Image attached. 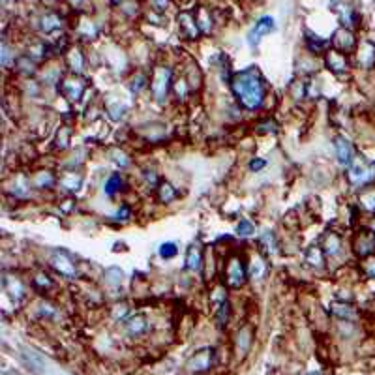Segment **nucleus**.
<instances>
[{
    "instance_id": "35",
    "label": "nucleus",
    "mask_w": 375,
    "mask_h": 375,
    "mask_svg": "<svg viewBox=\"0 0 375 375\" xmlns=\"http://www.w3.org/2000/svg\"><path fill=\"white\" fill-rule=\"evenodd\" d=\"M261 244H266V250L270 251V253H274V251H276V248H278V242H276V236H274L272 231H266V233L263 234Z\"/></svg>"
},
{
    "instance_id": "5",
    "label": "nucleus",
    "mask_w": 375,
    "mask_h": 375,
    "mask_svg": "<svg viewBox=\"0 0 375 375\" xmlns=\"http://www.w3.org/2000/svg\"><path fill=\"white\" fill-rule=\"evenodd\" d=\"M248 266L244 265L242 257H231L225 265V281L229 287H242L248 280Z\"/></svg>"
},
{
    "instance_id": "30",
    "label": "nucleus",
    "mask_w": 375,
    "mask_h": 375,
    "mask_svg": "<svg viewBox=\"0 0 375 375\" xmlns=\"http://www.w3.org/2000/svg\"><path fill=\"white\" fill-rule=\"evenodd\" d=\"M173 88H175V94H177V98H179V100H180V98L184 100V98L188 96V92L191 90V88H189V85H188L186 77L175 81V83H173Z\"/></svg>"
},
{
    "instance_id": "28",
    "label": "nucleus",
    "mask_w": 375,
    "mask_h": 375,
    "mask_svg": "<svg viewBox=\"0 0 375 375\" xmlns=\"http://www.w3.org/2000/svg\"><path fill=\"white\" fill-rule=\"evenodd\" d=\"M236 233L240 234V236H251V234L255 233V225L248 218H242L238 221V225H236Z\"/></svg>"
},
{
    "instance_id": "22",
    "label": "nucleus",
    "mask_w": 375,
    "mask_h": 375,
    "mask_svg": "<svg viewBox=\"0 0 375 375\" xmlns=\"http://www.w3.org/2000/svg\"><path fill=\"white\" fill-rule=\"evenodd\" d=\"M248 274H250L251 280H263L266 274V263L263 257H253L250 263V268H248Z\"/></svg>"
},
{
    "instance_id": "44",
    "label": "nucleus",
    "mask_w": 375,
    "mask_h": 375,
    "mask_svg": "<svg viewBox=\"0 0 375 375\" xmlns=\"http://www.w3.org/2000/svg\"><path fill=\"white\" fill-rule=\"evenodd\" d=\"M306 375H319V374H313V372H312V374H306Z\"/></svg>"
},
{
    "instance_id": "40",
    "label": "nucleus",
    "mask_w": 375,
    "mask_h": 375,
    "mask_svg": "<svg viewBox=\"0 0 375 375\" xmlns=\"http://www.w3.org/2000/svg\"><path fill=\"white\" fill-rule=\"evenodd\" d=\"M130 216H132V208H130L128 204H122V206L118 208V212H117V218H118V219H120V218H122V219H128Z\"/></svg>"
},
{
    "instance_id": "16",
    "label": "nucleus",
    "mask_w": 375,
    "mask_h": 375,
    "mask_svg": "<svg viewBox=\"0 0 375 375\" xmlns=\"http://www.w3.org/2000/svg\"><path fill=\"white\" fill-rule=\"evenodd\" d=\"M325 257H327V253L323 251V248L321 246H312L310 250L306 251V263L312 266V268H323L325 266Z\"/></svg>"
},
{
    "instance_id": "34",
    "label": "nucleus",
    "mask_w": 375,
    "mask_h": 375,
    "mask_svg": "<svg viewBox=\"0 0 375 375\" xmlns=\"http://www.w3.org/2000/svg\"><path fill=\"white\" fill-rule=\"evenodd\" d=\"M111 156H113V162H115V164H118L120 167H128V165H130V158H128V154H126V152H122V150L113 149V150H111Z\"/></svg>"
},
{
    "instance_id": "43",
    "label": "nucleus",
    "mask_w": 375,
    "mask_h": 375,
    "mask_svg": "<svg viewBox=\"0 0 375 375\" xmlns=\"http://www.w3.org/2000/svg\"><path fill=\"white\" fill-rule=\"evenodd\" d=\"M366 274L370 278H375V261H368L366 263Z\"/></svg>"
},
{
    "instance_id": "4",
    "label": "nucleus",
    "mask_w": 375,
    "mask_h": 375,
    "mask_svg": "<svg viewBox=\"0 0 375 375\" xmlns=\"http://www.w3.org/2000/svg\"><path fill=\"white\" fill-rule=\"evenodd\" d=\"M49 263H51V266H53L60 276H64V278H68V280H75V278H77V263H75V259L71 257L66 250L53 251Z\"/></svg>"
},
{
    "instance_id": "31",
    "label": "nucleus",
    "mask_w": 375,
    "mask_h": 375,
    "mask_svg": "<svg viewBox=\"0 0 375 375\" xmlns=\"http://www.w3.org/2000/svg\"><path fill=\"white\" fill-rule=\"evenodd\" d=\"M107 111H109V117L113 118V120H120V118H124V115H126V107L120 102L109 103V105H107Z\"/></svg>"
},
{
    "instance_id": "24",
    "label": "nucleus",
    "mask_w": 375,
    "mask_h": 375,
    "mask_svg": "<svg viewBox=\"0 0 375 375\" xmlns=\"http://www.w3.org/2000/svg\"><path fill=\"white\" fill-rule=\"evenodd\" d=\"M229 313H231V304L227 302V298H225V300L219 302V308H218V312H216V323H218L219 328H223L227 323H229Z\"/></svg>"
},
{
    "instance_id": "37",
    "label": "nucleus",
    "mask_w": 375,
    "mask_h": 375,
    "mask_svg": "<svg viewBox=\"0 0 375 375\" xmlns=\"http://www.w3.org/2000/svg\"><path fill=\"white\" fill-rule=\"evenodd\" d=\"M34 283H36V285H39V287H43V289H49V287L53 285L51 278H49L47 274H43V272L36 274V278H34Z\"/></svg>"
},
{
    "instance_id": "1",
    "label": "nucleus",
    "mask_w": 375,
    "mask_h": 375,
    "mask_svg": "<svg viewBox=\"0 0 375 375\" xmlns=\"http://www.w3.org/2000/svg\"><path fill=\"white\" fill-rule=\"evenodd\" d=\"M231 90L244 109H259L266 98V85L263 75L255 68L238 71L231 81Z\"/></svg>"
},
{
    "instance_id": "36",
    "label": "nucleus",
    "mask_w": 375,
    "mask_h": 375,
    "mask_svg": "<svg viewBox=\"0 0 375 375\" xmlns=\"http://www.w3.org/2000/svg\"><path fill=\"white\" fill-rule=\"evenodd\" d=\"M70 137H71V130H68V128H60V132H58V137H56V147L58 149H66L68 147V143H70Z\"/></svg>"
},
{
    "instance_id": "27",
    "label": "nucleus",
    "mask_w": 375,
    "mask_h": 375,
    "mask_svg": "<svg viewBox=\"0 0 375 375\" xmlns=\"http://www.w3.org/2000/svg\"><path fill=\"white\" fill-rule=\"evenodd\" d=\"M158 253H160V257L162 259H173V257H177L179 248H177V244L175 242H164L162 246H160Z\"/></svg>"
},
{
    "instance_id": "45",
    "label": "nucleus",
    "mask_w": 375,
    "mask_h": 375,
    "mask_svg": "<svg viewBox=\"0 0 375 375\" xmlns=\"http://www.w3.org/2000/svg\"><path fill=\"white\" fill-rule=\"evenodd\" d=\"M4 375H15V374H4Z\"/></svg>"
},
{
    "instance_id": "42",
    "label": "nucleus",
    "mask_w": 375,
    "mask_h": 375,
    "mask_svg": "<svg viewBox=\"0 0 375 375\" xmlns=\"http://www.w3.org/2000/svg\"><path fill=\"white\" fill-rule=\"evenodd\" d=\"M265 165H266L265 160H251V162H250V169H251V171H261V169H263Z\"/></svg>"
},
{
    "instance_id": "15",
    "label": "nucleus",
    "mask_w": 375,
    "mask_h": 375,
    "mask_svg": "<svg viewBox=\"0 0 375 375\" xmlns=\"http://www.w3.org/2000/svg\"><path fill=\"white\" fill-rule=\"evenodd\" d=\"M30 182L32 186L38 188V189H49V188H53L58 182V179L51 171H38L32 177Z\"/></svg>"
},
{
    "instance_id": "33",
    "label": "nucleus",
    "mask_w": 375,
    "mask_h": 375,
    "mask_svg": "<svg viewBox=\"0 0 375 375\" xmlns=\"http://www.w3.org/2000/svg\"><path fill=\"white\" fill-rule=\"evenodd\" d=\"M150 83H147V77L143 75V73H137L135 77L132 79V83H130V90H132L133 94H137L139 90H143L145 86H149Z\"/></svg>"
},
{
    "instance_id": "29",
    "label": "nucleus",
    "mask_w": 375,
    "mask_h": 375,
    "mask_svg": "<svg viewBox=\"0 0 375 375\" xmlns=\"http://www.w3.org/2000/svg\"><path fill=\"white\" fill-rule=\"evenodd\" d=\"M332 313H336L342 319H353L355 317V312L349 304H332Z\"/></svg>"
},
{
    "instance_id": "21",
    "label": "nucleus",
    "mask_w": 375,
    "mask_h": 375,
    "mask_svg": "<svg viewBox=\"0 0 375 375\" xmlns=\"http://www.w3.org/2000/svg\"><path fill=\"white\" fill-rule=\"evenodd\" d=\"M334 43H336L340 51H351L355 47V38H353V34L349 30H338L334 34Z\"/></svg>"
},
{
    "instance_id": "39",
    "label": "nucleus",
    "mask_w": 375,
    "mask_h": 375,
    "mask_svg": "<svg viewBox=\"0 0 375 375\" xmlns=\"http://www.w3.org/2000/svg\"><path fill=\"white\" fill-rule=\"evenodd\" d=\"M143 177H145V180L149 182V184H152V186H158L160 182H158V175L154 171H150V169H147V171L143 173Z\"/></svg>"
},
{
    "instance_id": "17",
    "label": "nucleus",
    "mask_w": 375,
    "mask_h": 375,
    "mask_svg": "<svg viewBox=\"0 0 375 375\" xmlns=\"http://www.w3.org/2000/svg\"><path fill=\"white\" fill-rule=\"evenodd\" d=\"M122 281H124V272H122L118 266H109V268L103 272V283H105L107 287L117 289V287L122 285Z\"/></svg>"
},
{
    "instance_id": "7",
    "label": "nucleus",
    "mask_w": 375,
    "mask_h": 375,
    "mask_svg": "<svg viewBox=\"0 0 375 375\" xmlns=\"http://www.w3.org/2000/svg\"><path fill=\"white\" fill-rule=\"evenodd\" d=\"M58 88H60V92L64 94L66 100L77 102V100H81V96L85 94L86 83H85V79H81L79 75H71V77L62 79V83H60Z\"/></svg>"
},
{
    "instance_id": "10",
    "label": "nucleus",
    "mask_w": 375,
    "mask_h": 375,
    "mask_svg": "<svg viewBox=\"0 0 375 375\" xmlns=\"http://www.w3.org/2000/svg\"><path fill=\"white\" fill-rule=\"evenodd\" d=\"M124 327L130 336H141V334H145L149 330V319L143 313H135V315H132V317H128L124 321Z\"/></svg>"
},
{
    "instance_id": "41",
    "label": "nucleus",
    "mask_w": 375,
    "mask_h": 375,
    "mask_svg": "<svg viewBox=\"0 0 375 375\" xmlns=\"http://www.w3.org/2000/svg\"><path fill=\"white\" fill-rule=\"evenodd\" d=\"M115 308H117V310L113 312V315H115V319H118V317L122 319L126 313H128V306H126V304H118V306H115Z\"/></svg>"
},
{
    "instance_id": "26",
    "label": "nucleus",
    "mask_w": 375,
    "mask_h": 375,
    "mask_svg": "<svg viewBox=\"0 0 375 375\" xmlns=\"http://www.w3.org/2000/svg\"><path fill=\"white\" fill-rule=\"evenodd\" d=\"M68 64H70V70L75 71V73H81L83 68H85V58L79 51H71L70 56H68Z\"/></svg>"
},
{
    "instance_id": "46",
    "label": "nucleus",
    "mask_w": 375,
    "mask_h": 375,
    "mask_svg": "<svg viewBox=\"0 0 375 375\" xmlns=\"http://www.w3.org/2000/svg\"><path fill=\"white\" fill-rule=\"evenodd\" d=\"M374 234H375V223H374Z\"/></svg>"
},
{
    "instance_id": "19",
    "label": "nucleus",
    "mask_w": 375,
    "mask_h": 375,
    "mask_svg": "<svg viewBox=\"0 0 375 375\" xmlns=\"http://www.w3.org/2000/svg\"><path fill=\"white\" fill-rule=\"evenodd\" d=\"M253 330H251V327H242L240 330H238V334H236V351L238 353H248V349H250L251 342H253Z\"/></svg>"
},
{
    "instance_id": "25",
    "label": "nucleus",
    "mask_w": 375,
    "mask_h": 375,
    "mask_svg": "<svg viewBox=\"0 0 375 375\" xmlns=\"http://www.w3.org/2000/svg\"><path fill=\"white\" fill-rule=\"evenodd\" d=\"M272 28H274V21L270 19V17L261 19V21L257 23V26H255V30H253V34H251V43H253V41H257L261 34H266V32H270Z\"/></svg>"
},
{
    "instance_id": "13",
    "label": "nucleus",
    "mask_w": 375,
    "mask_h": 375,
    "mask_svg": "<svg viewBox=\"0 0 375 375\" xmlns=\"http://www.w3.org/2000/svg\"><path fill=\"white\" fill-rule=\"evenodd\" d=\"M321 248H323V251L327 253L328 257H336L338 253L342 251V238L336 233H327L323 236Z\"/></svg>"
},
{
    "instance_id": "18",
    "label": "nucleus",
    "mask_w": 375,
    "mask_h": 375,
    "mask_svg": "<svg viewBox=\"0 0 375 375\" xmlns=\"http://www.w3.org/2000/svg\"><path fill=\"white\" fill-rule=\"evenodd\" d=\"M156 189H158V199H160V203H164V204L173 203V201L177 199V195H179L175 186H173L171 182H167V180L160 182Z\"/></svg>"
},
{
    "instance_id": "38",
    "label": "nucleus",
    "mask_w": 375,
    "mask_h": 375,
    "mask_svg": "<svg viewBox=\"0 0 375 375\" xmlns=\"http://www.w3.org/2000/svg\"><path fill=\"white\" fill-rule=\"evenodd\" d=\"M362 204L366 206L368 210H375V193L372 191V193H366V195L362 197Z\"/></svg>"
},
{
    "instance_id": "23",
    "label": "nucleus",
    "mask_w": 375,
    "mask_h": 375,
    "mask_svg": "<svg viewBox=\"0 0 375 375\" xmlns=\"http://www.w3.org/2000/svg\"><path fill=\"white\" fill-rule=\"evenodd\" d=\"M122 184H124V179H122V175H120V173H113L109 179L105 180V184H103V191H105V195L113 197L118 191V189L122 188Z\"/></svg>"
},
{
    "instance_id": "8",
    "label": "nucleus",
    "mask_w": 375,
    "mask_h": 375,
    "mask_svg": "<svg viewBox=\"0 0 375 375\" xmlns=\"http://www.w3.org/2000/svg\"><path fill=\"white\" fill-rule=\"evenodd\" d=\"M334 149H336V158L340 165L349 167L355 160V150H353V145L349 143V139L344 135H336L334 137Z\"/></svg>"
},
{
    "instance_id": "9",
    "label": "nucleus",
    "mask_w": 375,
    "mask_h": 375,
    "mask_svg": "<svg viewBox=\"0 0 375 375\" xmlns=\"http://www.w3.org/2000/svg\"><path fill=\"white\" fill-rule=\"evenodd\" d=\"M4 291L13 300H21L26 295V287H24L23 280L15 274H4Z\"/></svg>"
},
{
    "instance_id": "11",
    "label": "nucleus",
    "mask_w": 375,
    "mask_h": 375,
    "mask_svg": "<svg viewBox=\"0 0 375 375\" xmlns=\"http://www.w3.org/2000/svg\"><path fill=\"white\" fill-rule=\"evenodd\" d=\"M203 250H201V246L199 244H191L189 246V250H188L186 253V268L188 270H191V272H201V268H203Z\"/></svg>"
},
{
    "instance_id": "14",
    "label": "nucleus",
    "mask_w": 375,
    "mask_h": 375,
    "mask_svg": "<svg viewBox=\"0 0 375 375\" xmlns=\"http://www.w3.org/2000/svg\"><path fill=\"white\" fill-rule=\"evenodd\" d=\"M81 184H83V177L75 171L64 173V175L58 177V186L62 188V189H66V191H77L79 188H81Z\"/></svg>"
},
{
    "instance_id": "2",
    "label": "nucleus",
    "mask_w": 375,
    "mask_h": 375,
    "mask_svg": "<svg viewBox=\"0 0 375 375\" xmlns=\"http://www.w3.org/2000/svg\"><path fill=\"white\" fill-rule=\"evenodd\" d=\"M150 92L158 103H165L167 96L173 88V71L167 66H158L150 77Z\"/></svg>"
},
{
    "instance_id": "20",
    "label": "nucleus",
    "mask_w": 375,
    "mask_h": 375,
    "mask_svg": "<svg viewBox=\"0 0 375 375\" xmlns=\"http://www.w3.org/2000/svg\"><path fill=\"white\" fill-rule=\"evenodd\" d=\"M327 66H328V70L340 73V71L347 70V60H345V56L342 55V53L330 51V53L327 55Z\"/></svg>"
},
{
    "instance_id": "32",
    "label": "nucleus",
    "mask_w": 375,
    "mask_h": 375,
    "mask_svg": "<svg viewBox=\"0 0 375 375\" xmlns=\"http://www.w3.org/2000/svg\"><path fill=\"white\" fill-rule=\"evenodd\" d=\"M359 62L364 66V68H372L375 62V47L372 45L370 47V51H362V53H359Z\"/></svg>"
},
{
    "instance_id": "12",
    "label": "nucleus",
    "mask_w": 375,
    "mask_h": 375,
    "mask_svg": "<svg viewBox=\"0 0 375 375\" xmlns=\"http://www.w3.org/2000/svg\"><path fill=\"white\" fill-rule=\"evenodd\" d=\"M375 250V234L374 233H360L355 240V251L360 257H366Z\"/></svg>"
},
{
    "instance_id": "3",
    "label": "nucleus",
    "mask_w": 375,
    "mask_h": 375,
    "mask_svg": "<svg viewBox=\"0 0 375 375\" xmlns=\"http://www.w3.org/2000/svg\"><path fill=\"white\" fill-rule=\"evenodd\" d=\"M347 179L353 186H364L375 179V165H370L362 158H355L353 164L347 167Z\"/></svg>"
},
{
    "instance_id": "6",
    "label": "nucleus",
    "mask_w": 375,
    "mask_h": 375,
    "mask_svg": "<svg viewBox=\"0 0 375 375\" xmlns=\"http://www.w3.org/2000/svg\"><path fill=\"white\" fill-rule=\"evenodd\" d=\"M214 366V349L212 347H204V349H199L195 355H191L189 360L186 362V370L189 374H204L212 370Z\"/></svg>"
}]
</instances>
